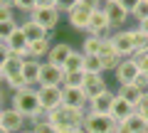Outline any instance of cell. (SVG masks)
Listing matches in <instances>:
<instances>
[{"mask_svg":"<svg viewBox=\"0 0 148 133\" xmlns=\"http://www.w3.org/2000/svg\"><path fill=\"white\" fill-rule=\"evenodd\" d=\"M84 116H86L84 108H69V106H64V104L59 108H54V111L45 113V118H47V123L54 128V133H72V131H77V128H82Z\"/></svg>","mask_w":148,"mask_h":133,"instance_id":"obj_1","label":"cell"},{"mask_svg":"<svg viewBox=\"0 0 148 133\" xmlns=\"http://www.w3.org/2000/svg\"><path fill=\"white\" fill-rule=\"evenodd\" d=\"M12 108L20 111L30 123H37L45 118V111L40 106V96H37V86H25V89L12 94Z\"/></svg>","mask_w":148,"mask_h":133,"instance_id":"obj_2","label":"cell"},{"mask_svg":"<svg viewBox=\"0 0 148 133\" xmlns=\"http://www.w3.org/2000/svg\"><path fill=\"white\" fill-rule=\"evenodd\" d=\"M82 128H84L86 133H114L116 123L111 121L109 113H89V111H86Z\"/></svg>","mask_w":148,"mask_h":133,"instance_id":"obj_3","label":"cell"},{"mask_svg":"<svg viewBox=\"0 0 148 133\" xmlns=\"http://www.w3.org/2000/svg\"><path fill=\"white\" fill-rule=\"evenodd\" d=\"M111 47L116 49V54L121 59H131L133 54H136V47H133V37H131V30H119L114 32L109 37Z\"/></svg>","mask_w":148,"mask_h":133,"instance_id":"obj_4","label":"cell"},{"mask_svg":"<svg viewBox=\"0 0 148 133\" xmlns=\"http://www.w3.org/2000/svg\"><path fill=\"white\" fill-rule=\"evenodd\" d=\"M37 96H40V106L45 113L62 106V86H37Z\"/></svg>","mask_w":148,"mask_h":133,"instance_id":"obj_5","label":"cell"},{"mask_svg":"<svg viewBox=\"0 0 148 133\" xmlns=\"http://www.w3.org/2000/svg\"><path fill=\"white\" fill-rule=\"evenodd\" d=\"M30 17L42 27L45 32H54L57 25H59V12L54 10V8H35V10L30 12Z\"/></svg>","mask_w":148,"mask_h":133,"instance_id":"obj_6","label":"cell"},{"mask_svg":"<svg viewBox=\"0 0 148 133\" xmlns=\"http://www.w3.org/2000/svg\"><path fill=\"white\" fill-rule=\"evenodd\" d=\"M27 118L22 116L20 111H15L12 106H5V108H0V126L8 128L10 133H20L22 128H25Z\"/></svg>","mask_w":148,"mask_h":133,"instance_id":"obj_7","label":"cell"},{"mask_svg":"<svg viewBox=\"0 0 148 133\" xmlns=\"http://www.w3.org/2000/svg\"><path fill=\"white\" fill-rule=\"evenodd\" d=\"M64 81V69L57 64L42 62V69H40V84L37 86H62Z\"/></svg>","mask_w":148,"mask_h":133,"instance_id":"obj_8","label":"cell"},{"mask_svg":"<svg viewBox=\"0 0 148 133\" xmlns=\"http://www.w3.org/2000/svg\"><path fill=\"white\" fill-rule=\"evenodd\" d=\"M114 74H116L119 86H123V84H133V81H136V76L141 74V69H138V64L133 62V57H131V59H121V62H119V67L114 69Z\"/></svg>","mask_w":148,"mask_h":133,"instance_id":"obj_9","label":"cell"},{"mask_svg":"<svg viewBox=\"0 0 148 133\" xmlns=\"http://www.w3.org/2000/svg\"><path fill=\"white\" fill-rule=\"evenodd\" d=\"M86 94L84 89H74V86H62V104L69 108H84L86 111Z\"/></svg>","mask_w":148,"mask_h":133,"instance_id":"obj_10","label":"cell"},{"mask_svg":"<svg viewBox=\"0 0 148 133\" xmlns=\"http://www.w3.org/2000/svg\"><path fill=\"white\" fill-rule=\"evenodd\" d=\"M114 96H116V94H114L111 89L101 91L99 96H94V99L86 101V111H89V113H109L111 104H114Z\"/></svg>","mask_w":148,"mask_h":133,"instance_id":"obj_11","label":"cell"},{"mask_svg":"<svg viewBox=\"0 0 148 133\" xmlns=\"http://www.w3.org/2000/svg\"><path fill=\"white\" fill-rule=\"evenodd\" d=\"M52 37H54V32H47V37L30 42V47H27V57H30V59H37V62H42V59L49 54V49H52Z\"/></svg>","mask_w":148,"mask_h":133,"instance_id":"obj_12","label":"cell"},{"mask_svg":"<svg viewBox=\"0 0 148 133\" xmlns=\"http://www.w3.org/2000/svg\"><path fill=\"white\" fill-rule=\"evenodd\" d=\"M8 49H10V54H15V57H22V59H27V47H30V40L22 35V30L17 27L15 32L10 35V40H8Z\"/></svg>","mask_w":148,"mask_h":133,"instance_id":"obj_13","label":"cell"},{"mask_svg":"<svg viewBox=\"0 0 148 133\" xmlns=\"http://www.w3.org/2000/svg\"><path fill=\"white\" fill-rule=\"evenodd\" d=\"M101 10H104V12H106V17H109L111 30H114V27H121L123 22L128 20V12L123 10L121 5H119L116 0H114V3H104V5H101Z\"/></svg>","mask_w":148,"mask_h":133,"instance_id":"obj_14","label":"cell"},{"mask_svg":"<svg viewBox=\"0 0 148 133\" xmlns=\"http://www.w3.org/2000/svg\"><path fill=\"white\" fill-rule=\"evenodd\" d=\"M133 111H136V108H133L131 104H126L121 96H114V104H111V108H109V116H111L114 123H123Z\"/></svg>","mask_w":148,"mask_h":133,"instance_id":"obj_15","label":"cell"},{"mask_svg":"<svg viewBox=\"0 0 148 133\" xmlns=\"http://www.w3.org/2000/svg\"><path fill=\"white\" fill-rule=\"evenodd\" d=\"M84 94H86V99H94V96H99L101 91H106L109 86H106V79H104V74H86V79H84Z\"/></svg>","mask_w":148,"mask_h":133,"instance_id":"obj_16","label":"cell"},{"mask_svg":"<svg viewBox=\"0 0 148 133\" xmlns=\"http://www.w3.org/2000/svg\"><path fill=\"white\" fill-rule=\"evenodd\" d=\"M74 49H72V44L69 42H57V44H52V49H49V54H47V62L49 64H57V67H64V62L69 59V54H72Z\"/></svg>","mask_w":148,"mask_h":133,"instance_id":"obj_17","label":"cell"},{"mask_svg":"<svg viewBox=\"0 0 148 133\" xmlns=\"http://www.w3.org/2000/svg\"><path fill=\"white\" fill-rule=\"evenodd\" d=\"M99 59H101V64H104V72L116 69V67H119V62H121V57L116 54V49L111 47V42H109V40H106V42L101 44V49H99Z\"/></svg>","mask_w":148,"mask_h":133,"instance_id":"obj_18","label":"cell"},{"mask_svg":"<svg viewBox=\"0 0 148 133\" xmlns=\"http://www.w3.org/2000/svg\"><path fill=\"white\" fill-rule=\"evenodd\" d=\"M40 69H42V62H37V59L27 57L25 62H22V76H25V81L30 86L40 84Z\"/></svg>","mask_w":148,"mask_h":133,"instance_id":"obj_19","label":"cell"},{"mask_svg":"<svg viewBox=\"0 0 148 133\" xmlns=\"http://www.w3.org/2000/svg\"><path fill=\"white\" fill-rule=\"evenodd\" d=\"M116 96H121L126 104H131L133 108L141 104V99H143V91L138 89L136 84H123V86H119V91H116Z\"/></svg>","mask_w":148,"mask_h":133,"instance_id":"obj_20","label":"cell"},{"mask_svg":"<svg viewBox=\"0 0 148 133\" xmlns=\"http://www.w3.org/2000/svg\"><path fill=\"white\" fill-rule=\"evenodd\" d=\"M89 15H91L89 10H84V8L77 5V8L67 15V20H69V25H72L74 30H86V27H89Z\"/></svg>","mask_w":148,"mask_h":133,"instance_id":"obj_21","label":"cell"},{"mask_svg":"<svg viewBox=\"0 0 148 133\" xmlns=\"http://www.w3.org/2000/svg\"><path fill=\"white\" fill-rule=\"evenodd\" d=\"M20 30H22V35H25L30 42H35V40H42V37H47V32L42 30V27L37 25L32 17H27L25 22H20Z\"/></svg>","mask_w":148,"mask_h":133,"instance_id":"obj_22","label":"cell"},{"mask_svg":"<svg viewBox=\"0 0 148 133\" xmlns=\"http://www.w3.org/2000/svg\"><path fill=\"white\" fill-rule=\"evenodd\" d=\"M62 69L64 72H84V52H77V49H74V52L69 54V59L64 62Z\"/></svg>","mask_w":148,"mask_h":133,"instance_id":"obj_23","label":"cell"},{"mask_svg":"<svg viewBox=\"0 0 148 133\" xmlns=\"http://www.w3.org/2000/svg\"><path fill=\"white\" fill-rule=\"evenodd\" d=\"M22 62H25V59H22V57H15V54H12V57L8 59V62H5V67H3V74H5V79L22 74Z\"/></svg>","mask_w":148,"mask_h":133,"instance_id":"obj_24","label":"cell"},{"mask_svg":"<svg viewBox=\"0 0 148 133\" xmlns=\"http://www.w3.org/2000/svg\"><path fill=\"white\" fill-rule=\"evenodd\" d=\"M84 72L86 74H104V64L99 54H84Z\"/></svg>","mask_w":148,"mask_h":133,"instance_id":"obj_25","label":"cell"},{"mask_svg":"<svg viewBox=\"0 0 148 133\" xmlns=\"http://www.w3.org/2000/svg\"><path fill=\"white\" fill-rule=\"evenodd\" d=\"M86 79V72H64V81L62 86H74V89H82Z\"/></svg>","mask_w":148,"mask_h":133,"instance_id":"obj_26","label":"cell"},{"mask_svg":"<svg viewBox=\"0 0 148 133\" xmlns=\"http://www.w3.org/2000/svg\"><path fill=\"white\" fill-rule=\"evenodd\" d=\"M104 42H106V40L96 37V35H86L84 44H82V52H84V54H99V49H101Z\"/></svg>","mask_w":148,"mask_h":133,"instance_id":"obj_27","label":"cell"},{"mask_svg":"<svg viewBox=\"0 0 148 133\" xmlns=\"http://www.w3.org/2000/svg\"><path fill=\"white\" fill-rule=\"evenodd\" d=\"M131 37H133V47H136V52H146V49H148V32H143L141 27H133Z\"/></svg>","mask_w":148,"mask_h":133,"instance_id":"obj_28","label":"cell"},{"mask_svg":"<svg viewBox=\"0 0 148 133\" xmlns=\"http://www.w3.org/2000/svg\"><path fill=\"white\" fill-rule=\"evenodd\" d=\"M123 123L128 126V131H131V133H143V131L148 128V123L143 121V118H141V113H136V111H133V113H131V116H128Z\"/></svg>","mask_w":148,"mask_h":133,"instance_id":"obj_29","label":"cell"},{"mask_svg":"<svg viewBox=\"0 0 148 133\" xmlns=\"http://www.w3.org/2000/svg\"><path fill=\"white\" fill-rule=\"evenodd\" d=\"M20 27V22H15V20H10V22H0V42L5 44L8 40H10V35Z\"/></svg>","mask_w":148,"mask_h":133,"instance_id":"obj_30","label":"cell"},{"mask_svg":"<svg viewBox=\"0 0 148 133\" xmlns=\"http://www.w3.org/2000/svg\"><path fill=\"white\" fill-rule=\"evenodd\" d=\"M5 86L12 91V94H15V91L25 89V86H30V84L25 81V76H22V74H17V76H10V79H5Z\"/></svg>","mask_w":148,"mask_h":133,"instance_id":"obj_31","label":"cell"},{"mask_svg":"<svg viewBox=\"0 0 148 133\" xmlns=\"http://www.w3.org/2000/svg\"><path fill=\"white\" fill-rule=\"evenodd\" d=\"M131 15L136 17V22H138V25H141L143 20H148V3H146V0H141V3L136 5V10H133Z\"/></svg>","mask_w":148,"mask_h":133,"instance_id":"obj_32","label":"cell"},{"mask_svg":"<svg viewBox=\"0 0 148 133\" xmlns=\"http://www.w3.org/2000/svg\"><path fill=\"white\" fill-rule=\"evenodd\" d=\"M12 8H15V10H22V12H27V15H30V12L37 8V0H12Z\"/></svg>","mask_w":148,"mask_h":133,"instance_id":"obj_33","label":"cell"},{"mask_svg":"<svg viewBox=\"0 0 148 133\" xmlns=\"http://www.w3.org/2000/svg\"><path fill=\"white\" fill-rule=\"evenodd\" d=\"M77 5H79V0H57V12H59V15H62V12L69 15Z\"/></svg>","mask_w":148,"mask_h":133,"instance_id":"obj_34","label":"cell"},{"mask_svg":"<svg viewBox=\"0 0 148 133\" xmlns=\"http://www.w3.org/2000/svg\"><path fill=\"white\" fill-rule=\"evenodd\" d=\"M133 62L138 64V69H141L143 74H148V49L146 52H136L133 54Z\"/></svg>","mask_w":148,"mask_h":133,"instance_id":"obj_35","label":"cell"},{"mask_svg":"<svg viewBox=\"0 0 148 133\" xmlns=\"http://www.w3.org/2000/svg\"><path fill=\"white\" fill-rule=\"evenodd\" d=\"M10 20H15V8L0 3V22H10Z\"/></svg>","mask_w":148,"mask_h":133,"instance_id":"obj_36","label":"cell"},{"mask_svg":"<svg viewBox=\"0 0 148 133\" xmlns=\"http://www.w3.org/2000/svg\"><path fill=\"white\" fill-rule=\"evenodd\" d=\"M32 133H54V128L47 123V118H42V121L32 123Z\"/></svg>","mask_w":148,"mask_h":133,"instance_id":"obj_37","label":"cell"},{"mask_svg":"<svg viewBox=\"0 0 148 133\" xmlns=\"http://www.w3.org/2000/svg\"><path fill=\"white\" fill-rule=\"evenodd\" d=\"M136 113H141V118H143V121L148 123V91H146V94H143L141 104H138V106H136Z\"/></svg>","mask_w":148,"mask_h":133,"instance_id":"obj_38","label":"cell"},{"mask_svg":"<svg viewBox=\"0 0 148 133\" xmlns=\"http://www.w3.org/2000/svg\"><path fill=\"white\" fill-rule=\"evenodd\" d=\"M101 5H104V3H101V0H79V8H84V10H89V12L99 10Z\"/></svg>","mask_w":148,"mask_h":133,"instance_id":"obj_39","label":"cell"},{"mask_svg":"<svg viewBox=\"0 0 148 133\" xmlns=\"http://www.w3.org/2000/svg\"><path fill=\"white\" fill-rule=\"evenodd\" d=\"M116 3H119V5H121L123 10L128 12V15H131V12L136 10V5H138V3H141V0H116Z\"/></svg>","mask_w":148,"mask_h":133,"instance_id":"obj_40","label":"cell"},{"mask_svg":"<svg viewBox=\"0 0 148 133\" xmlns=\"http://www.w3.org/2000/svg\"><path fill=\"white\" fill-rule=\"evenodd\" d=\"M133 84H136L138 89H141L143 94H146V91H148V74H143V72H141V74L136 76V81H133Z\"/></svg>","mask_w":148,"mask_h":133,"instance_id":"obj_41","label":"cell"},{"mask_svg":"<svg viewBox=\"0 0 148 133\" xmlns=\"http://www.w3.org/2000/svg\"><path fill=\"white\" fill-rule=\"evenodd\" d=\"M10 57H12V54H10V49H8V44H3V42H0V69L5 67V62H8Z\"/></svg>","mask_w":148,"mask_h":133,"instance_id":"obj_42","label":"cell"},{"mask_svg":"<svg viewBox=\"0 0 148 133\" xmlns=\"http://www.w3.org/2000/svg\"><path fill=\"white\" fill-rule=\"evenodd\" d=\"M37 8H54L57 10V0H37Z\"/></svg>","mask_w":148,"mask_h":133,"instance_id":"obj_43","label":"cell"},{"mask_svg":"<svg viewBox=\"0 0 148 133\" xmlns=\"http://www.w3.org/2000/svg\"><path fill=\"white\" fill-rule=\"evenodd\" d=\"M114 133H131V131H128V126H126V123H116Z\"/></svg>","mask_w":148,"mask_h":133,"instance_id":"obj_44","label":"cell"},{"mask_svg":"<svg viewBox=\"0 0 148 133\" xmlns=\"http://www.w3.org/2000/svg\"><path fill=\"white\" fill-rule=\"evenodd\" d=\"M5 99H8V91H5V86H0V108H5V106H3Z\"/></svg>","mask_w":148,"mask_h":133,"instance_id":"obj_45","label":"cell"},{"mask_svg":"<svg viewBox=\"0 0 148 133\" xmlns=\"http://www.w3.org/2000/svg\"><path fill=\"white\" fill-rule=\"evenodd\" d=\"M138 27H141L143 32H148V20H143V22H141V25H138Z\"/></svg>","mask_w":148,"mask_h":133,"instance_id":"obj_46","label":"cell"},{"mask_svg":"<svg viewBox=\"0 0 148 133\" xmlns=\"http://www.w3.org/2000/svg\"><path fill=\"white\" fill-rule=\"evenodd\" d=\"M0 86H5V74H3V69H0Z\"/></svg>","mask_w":148,"mask_h":133,"instance_id":"obj_47","label":"cell"},{"mask_svg":"<svg viewBox=\"0 0 148 133\" xmlns=\"http://www.w3.org/2000/svg\"><path fill=\"white\" fill-rule=\"evenodd\" d=\"M0 3H3V5H12V0H0Z\"/></svg>","mask_w":148,"mask_h":133,"instance_id":"obj_48","label":"cell"},{"mask_svg":"<svg viewBox=\"0 0 148 133\" xmlns=\"http://www.w3.org/2000/svg\"><path fill=\"white\" fill-rule=\"evenodd\" d=\"M20 133H32V128H22V131Z\"/></svg>","mask_w":148,"mask_h":133,"instance_id":"obj_49","label":"cell"},{"mask_svg":"<svg viewBox=\"0 0 148 133\" xmlns=\"http://www.w3.org/2000/svg\"><path fill=\"white\" fill-rule=\"evenodd\" d=\"M72 133H86V131H84V128H77V131H72Z\"/></svg>","mask_w":148,"mask_h":133,"instance_id":"obj_50","label":"cell"},{"mask_svg":"<svg viewBox=\"0 0 148 133\" xmlns=\"http://www.w3.org/2000/svg\"><path fill=\"white\" fill-rule=\"evenodd\" d=\"M0 133H10V131H8V128H3V126H0Z\"/></svg>","mask_w":148,"mask_h":133,"instance_id":"obj_51","label":"cell"},{"mask_svg":"<svg viewBox=\"0 0 148 133\" xmlns=\"http://www.w3.org/2000/svg\"><path fill=\"white\" fill-rule=\"evenodd\" d=\"M101 3H114V0H101Z\"/></svg>","mask_w":148,"mask_h":133,"instance_id":"obj_52","label":"cell"},{"mask_svg":"<svg viewBox=\"0 0 148 133\" xmlns=\"http://www.w3.org/2000/svg\"><path fill=\"white\" fill-rule=\"evenodd\" d=\"M143 133H148V128H146V131H143Z\"/></svg>","mask_w":148,"mask_h":133,"instance_id":"obj_53","label":"cell"},{"mask_svg":"<svg viewBox=\"0 0 148 133\" xmlns=\"http://www.w3.org/2000/svg\"><path fill=\"white\" fill-rule=\"evenodd\" d=\"M146 3H148V0H146Z\"/></svg>","mask_w":148,"mask_h":133,"instance_id":"obj_54","label":"cell"}]
</instances>
